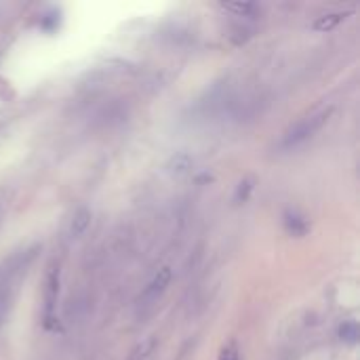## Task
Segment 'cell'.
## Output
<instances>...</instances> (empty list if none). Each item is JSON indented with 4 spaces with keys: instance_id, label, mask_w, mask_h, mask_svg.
<instances>
[{
    "instance_id": "obj_8",
    "label": "cell",
    "mask_w": 360,
    "mask_h": 360,
    "mask_svg": "<svg viewBox=\"0 0 360 360\" xmlns=\"http://www.w3.org/2000/svg\"><path fill=\"white\" fill-rule=\"evenodd\" d=\"M346 15H348V13H331V15H323V17H319V19L312 23V27H314L316 32H329V30H333L335 25H340V23L346 19Z\"/></svg>"
},
{
    "instance_id": "obj_5",
    "label": "cell",
    "mask_w": 360,
    "mask_h": 360,
    "mask_svg": "<svg viewBox=\"0 0 360 360\" xmlns=\"http://www.w3.org/2000/svg\"><path fill=\"white\" fill-rule=\"evenodd\" d=\"M285 230L291 234V236H306L308 230H310V224L308 219L297 213V211H287L285 213Z\"/></svg>"
},
{
    "instance_id": "obj_11",
    "label": "cell",
    "mask_w": 360,
    "mask_h": 360,
    "mask_svg": "<svg viewBox=\"0 0 360 360\" xmlns=\"http://www.w3.org/2000/svg\"><path fill=\"white\" fill-rule=\"evenodd\" d=\"M226 8L238 13L240 17H255V13L259 11L257 4H251V2H245V4H226Z\"/></svg>"
},
{
    "instance_id": "obj_2",
    "label": "cell",
    "mask_w": 360,
    "mask_h": 360,
    "mask_svg": "<svg viewBox=\"0 0 360 360\" xmlns=\"http://www.w3.org/2000/svg\"><path fill=\"white\" fill-rule=\"evenodd\" d=\"M331 114H333V108L329 105V108H321V110L300 118L293 127H289L283 133V137L278 141V150L281 152H295L297 148L306 146L329 122Z\"/></svg>"
},
{
    "instance_id": "obj_6",
    "label": "cell",
    "mask_w": 360,
    "mask_h": 360,
    "mask_svg": "<svg viewBox=\"0 0 360 360\" xmlns=\"http://www.w3.org/2000/svg\"><path fill=\"white\" fill-rule=\"evenodd\" d=\"M91 219H93V215H91V211L89 209H78L76 213H74V217H72V221H70V238H78V236H82L86 230H89V226H91Z\"/></svg>"
},
{
    "instance_id": "obj_3",
    "label": "cell",
    "mask_w": 360,
    "mask_h": 360,
    "mask_svg": "<svg viewBox=\"0 0 360 360\" xmlns=\"http://www.w3.org/2000/svg\"><path fill=\"white\" fill-rule=\"evenodd\" d=\"M171 281H173L171 268H160V270L154 274V278L143 287V291L139 293V297H137V302H135V312H137L139 319H143V316H148V314H152V312L156 310V306H158V302L165 297V293H167Z\"/></svg>"
},
{
    "instance_id": "obj_7",
    "label": "cell",
    "mask_w": 360,
    "mask_h": 360,
    "mask_svg": "<svg viewBox=\"0 0 360 360\" xmlns=\"http://www.w3.org/2000/svg\"><path fill=\"white\" fill-rule=\"evenodd\" d=\"M156 346H158V338H156V335L146 338L143 342H139V344L131 350L129 360H148L152 354H154Z\"/></svg>"
},
{
    "instance_id": "obj_1",
    "label": "cell",
    "mask_w": 360,
    "mask_h": 360,
    "mask_svg": "<svg viewBox=\"0 0 360 360\" xmlns=\"http://www.w3.org/2000/svg\"><path fill=\"white\" fill-rule=\"evenodd\" d=\"M34 255H36V247L11 255V257L0 266V327H2V323L6 321L8 312H11V306H13V302H15L19 283H21V278L25 276L27 266L32 264Z\"/></svg>"
},
{
    "instance_id": "obj_12",
    "label": "cell",
    "mask_w": 360,
    "mask_h": 360,
    "mask_svg": "<svg viewBox=\"0 0 360 360\" xmlns=\"http://www.w3.org/2000/svg\"><path fill=\"white\" fill-rule=\"evenodd\" d=\"M219 360H240V352H238V346L236 342H230L228 346H224Z\"/></svg>"
},
{
    "instance_id": "obj_10",
    "label": "cell",
    "mask_w": 360,
    "mask_h": 360,
    "mask_svg": "<svg viewBox=\"0 0 360 360\" xmlns=\"http://www.w3.org/2000/svg\"><path fill=\"white\" fill-rule=\"evenodd\" d=\"M251 192H253V181H251V179L240 181V184H238V188H236V196H234L236 205L247 202V200H249V196H251Z\"/></svg>"
},
{
    "instance_id": "obj_4",
    "label": "cell",
    "mask_w": 360,
    "mask_h": 360,
    "mask_svg": "<svg viewBox=\"0 0 360 360\" xmlns=\"http://www.w3.org/2000/svg\"><path fill=\"white\" fill-rule=\"evenodd\" d=\"M59 297V266H51L44 287V325L51 329L55 321V308Z\"/></svg>"
},
{
    "instance_id": "obj_9",
    "label": "cell",
    "mask_w": 360,
    "mask_h": 360,
    "mask_svg": "<svg viewBox=\"0 0 360 360\" xmlns=\"http://www.w3.org/2000/svg\"><path fill=\"white\" fill-rule=\"evenodd\" d=\"M359 325L354 321H348L340 327V340L348 346H354L359 342Z\"/></svg>"
}]
</instances>
